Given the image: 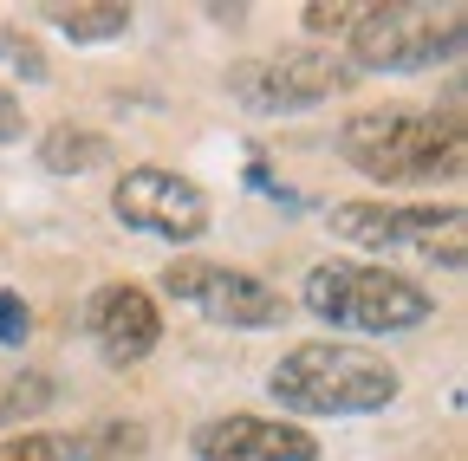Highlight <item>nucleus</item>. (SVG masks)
Returning a JSON list of instances; mask_svg holds the SVG:
<instances>
[{
    "label": "nucleus",
    "instance_id": "f257e3e1",
    "mask_svg": "<svg viewBox=\"0 0 468 461\" xmlns=\"http://www.w3.org/2000/svg\"><path fill=\"white\" fill-rule=\"evenodd\" d=\"M338 150L371 183H455L468 162V131L455 110L384 104V110H358L338 131Z\"/></svg>",
    "mask_w": 468,
    "mask_h": 461
},
{
    "label": "nucleus",
    "instance_id": "f03ea898",
    "mask_svg": "<svg viewBox=\"0 0 468 461\" xmlns=\"http://www.w3.org/2000/svg\"><path fill=\"white\" fill-rule=\"evenodd\" d=\"M267 390L280 410H300V416H371L384 403H397L403 377H397V364H384L365 344L313 338L273 364Z\"/></svg>",
    "mask_w": 468,
    "mask_h": 461
},
{
    "label": "nucleus",
    "instance_id": "7ed1b4c3",
    "mask_svg": "<svg viewBox=\"0 0 468 461\" xmlns=\"http://www.w3.org/2000/svg\"><path fill=\"white\" fill-rule=\"evenodd\" d=\"M306 312L325 319V325H345V331H417L436 319V299L430 286H417L410 273H390V267H371V260H325L306 273Z\"/></svg>",
    "mask_w": 468,
    "mask_h": 461
},
{
    "label": "nucleus",
    "instance_id": "20e7f679",
    "mask_svg": "<svg viewBox=\"0 0 468 461\" xmlns=\"http://www.w3.org/2000/svg\"><path fill=\"white\" fill-rule=\"evenodd\" d=\"M462 7H423V0H390V7H365L351 26V59L358 72H430L462 52Z\"/></svg>",
    "mask_w": 468,
    "mask_h": 461
},
{
    "label": "nucleus",
    "instance_id": "39448f33",
    "mask_svg": "<svg viewBox=\"0 0 468 461\" xmlns=\"http://www.w3.org/2000/svg\"><path fill=\"white\" fill-rule=\"evenodd\" d=\"M163 293L176 306H196L208 325H228V331H273L286 325V299L261 273H241V267H221V260H176L163 273Z\"/></svg>",
    "mask_w": 468,
    "mask_h": 461
},
{
    "label": "nucleus",
    "instance_id": "423d86ee",
    "mask_svg": "<svg viewBox=\"0 0 468 461\" xmlns=\"http://www.w3.org/2000/svg\"><path fill=\"white\" fill-rule=\"evenodd\" d=\"M332 235L351 247H423L436 267H462V208H397V202H338L332 208Z\"/></svg>",
    "mask_w": 468,
    "mask_h": 461
},
{
    "label": "nucleus",
    "instance_id": "0eeeda50",
    "mask_svg": "<svg viewBox=\"0 0 468 461\" xmlns=\"http://www.w3.org/2000/svg\"><path fill=\"white\" fill-rule=\"evenodd\" d=\"M111 215L124 221V227H137V235H156V241H176V247L208 235V195L189 176L156 169V162H137V169L117 176Z\"/></svg>",
    "mask_w": 468,
    "mask_h": 461
},
{
    "label": "nucleus",
    "instance_id": "6e6552de",
    "mask_svg": "<svg viewBox=\"0 0 468 461\" xmlns=\"http://www.w3.org/2000/svg\"><path fill=\"white\" fill-rule=\"evenodd\" d=\"M351 66L325 59V52H280V59H254L234 72V98H241L248 110H313L325 104L332 91H345Z\"/></svg>",
    "mask_w": 468,
    "mask_h": 461
},
{
    "label": "nucleus",
    "instance_id": "1a4fd4ad",
    "mask_svg": "<svg viewBox=\"0 0 468 461\" xmlns=\"http://www.w3.org/2000/svg\"><path fill=\"white\" fill-rule=\"evenodd\" d=\"M196 461H319V442L280 416H215L196 429Z\"/></svg>",
    "mask_w": 468,
    "mask_h": 461
},
{
    "label": "nucleus",
    "instance_id": "9d476101",
    "mask_svg": "<svg viewBox=\"0 0 468 461\" xmlns=\"http://www.w3.org/2000/svg\"><path fill=\"white\" fill-rule=\"evenodd\" d=\"M85 319H91V338H98L104 364H117V371L144 364L156 351V338H163V312H156V299L144 286H98Z\"/></svg>",
    "mask_w": 468,
    "mask_h": 461
},
{
    "label": "nucleus",
    "instance_id": "9b49d317",
    "mask_svg": "<svg viewBox=\"0 0 468 461\" xmlns=\"http://www.w3.org/2000/svg\"><path fill=\"white\" fill-rule=\"evenodd\" d=\"M111 162H117V143L104 131L58 124L39 137V169H52V176H85V169H111Z\"/></svg>",
    "mask_w": 468,
    "mask_h": 461
},
{
    "label": "nucleus",
    "instance_id": "f8f14e48",
    "mask_svg": "<svg viewBox=\"0 0 468 461\" xmlns=\"http://www.w3.org/2000/svg\"><path fill=\"white\" fill-rule=\"evenodd\" d=\"M72 46H98V39H124L131 33V7L117 0H79V7H39Z\"/></svg>",
    "mask_w": 468,
    "mask_h": 461
},
{
    "label": "nucleus",
    "instance_id": "ddd939ff",
    "mask_svg": "<svg viewBox=\"0 0 468 461\" xmlns=\"http://www.w3.org/2000/svg\"><path fill=\"white\" fill-rule=\"evenodd\" d=\"M0 461H85V442L52 435V429H20L0 442Z\"/></svg>",
    "mask_w": 468,
    "mask_h": 461
},
{
    "label": "nucleus",
    "instance_id": "4468645a",
    "mask_svg": "<svg viewBox=\"0 0 468 461\" xmlns=\"http://www.w3.org/2000/svg\"><path fill=\"white\" fill-rule=\"evenodd\" d=\"M0 59H7L20 79H33V85L46 79V52H39V46H33L20 26H0Z\"/></svg>",
    "mask_w": 468,
    "mask_h": 461
},
{
    "label": "nucleus",
    "instance_id": "2eb2a0df",
    "mask_svg": "<svg viewBox=\"0 0 468 461\" xmlns=\"http://www.w3.org/2000/svg\"><path fill=\"white\" fill-rule=\"evenodd\" d=\"M46 403H52V383L46 377L7 383V390H0V423H7V416H33V410H46Z\"/></svg>",
    "mask_w": 468,
    "mask_h": 461
},
{
    "label": "nucleus",
    "instance_id": "dca6fc26",
    "mask_svg": "<svg viewBox=\"0 0 468 461\" xmlns=\"http://www.w3.org/2000/svg\"><path fill=\"white\" fill-rule=\"evenodd\" d=\"M300 14H306V33H351L365 7H345V0H313V7H300Z\"/></svg>",
    "mask_w": 468,
    "mask_h": 461
},
{
    "label": "nucleus",
    "instance_id": "f3484780",
    "mask_svg": "<svg viewBox=\"0 0 468 461\" xmlns=\"http://www.w3.org/2000/svg\"><path fill=\"white\" fill-rule=\"evenodd\" d=\"M27 331H33V312H27V299L14 293H0V344H27Z\"/></svg>",
    "mask_w": 468,
    "mask_h": 461
},
{
    "label": "nucleus",
    "instance_id": "a211bd4d",
    "mask_svg": "<svg viewBox=\"0 0 468 461\" xmlns=\"http://www.w3.org/2000/svg\"><path fill=\"white\" fill-rule=\"evenodd\" d=\"M27 131V118H20V98L14 91H0V143H14Z\"/></svg>",
    "mask_w": 468,
    "mask_h": 461
}]
</instances>
